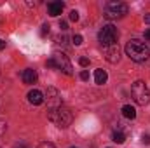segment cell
<instances>
[{"label": "cell", "mask_w": 150, "mask_h": 148, "mask_svg": "<svg viewBox=\"0 0 150 148\" xmlns=\"http://www.w3.org/2000/svg\"><path fill=\"white\" fill-rule=\"evenodd\" d=\"M5 129H7V122H5L4 118H0V136L5 132Z\"/></svg>", "instance_id": "obj_16"}, {"label": "cell", "mask_w": 150, "mask_h": 148, "mask_svg": "<svg viewBox=\"0 0 150 148\" xmlns=\"http://www.w3.org/2000/svg\"><path fill=\"white\" fill-rule=\"evenodd\" d=\"M112 140L117 143V145H122L124 141H126V136H124V132H120V131H115L112 134Z\"/></svg>", "instance_id": "obj_14"}, {"label": "cell", "mask_w": 150, "mask_h": 148, "mask_svg": "<svg viewBox=\"0 0 150 148\" xmlns=\"http://www.w3.org/2000/svg\"><path fill=\"white\" fill-rule=\"evenodd\" d=\"M63 7H65V4H63V2H59V0H56V2H49V4H47L49 16H52V18L59 16V14L63 12Z\"/></svg>", "instance_id": "obj_9"}, {"label": "cell", "mask_w": 150, "mask_h": 148, "mask_svg": "<svg viewBox=\"0 0 150 148\" xmlns=\"http://www.w3.org/2000/svg\"><path fill=\"white\" fill-rule=\"evenodd\" d=\"M59 28H61V30L65 32V30H68V25H67L65 21H61V23H59Z\"/></svg>", "instance_id": "obj_24"}, {"label": "cell", "mask_w": 150, "mask_h": 148, "mask_svg": "<svg viewBox=\"0 0 150 148\" xmlns=\"http://www.w3.org/2000/svg\"><path fill=\"white\" fill-rule=\"evenodd\" d=\"M145 38H147V40H150V30H147V32H145Z\"/></svg>", "instance_id": "obj_29"}, {"label": "cell", "mask_w": 150, "mask_h": 148, "mask_svg": "<svg viewBox=\"0 0 150 148\" xmlns=\"http://www.w3.org/2000/svg\"><path fill=\"white\" fill-rule=\"evenodd\" d=\"M80 78H82V80H89V72H87V70H82V72H80Z\"/></svg>", "instance_id": "obj_20"}, {"label": "cell", "mask_w": 150, "mask_h": 148, "mask_svg": "<svg viewBox=\"0 0 150 148\" xmlns=\"http://www.w3.org/2000/svg\"><path fill=\"white\" fill-rule=\"evenodd\" d=\"M145 23L150 25V14H145Z\"/></svg>", "instance_id": "obj_27"}, {"label": "cell", "mask_w": 150, "mask_h": 148, "mask_svg": "<svg viewBox=\"0 0 150 148\" xmlns=\"http://www.w3.org/2000/svg\"><path fill=\"white\" fill-rule=\"evenodd\" d=\"M122 115H124L126 118L133 120V118L136 117V110H134V106H131V105H124V106H122Z\"/></svg>", "instance_id": "obj_13"}, {"label": "cell", "mask_w": 150, "mask_h": 148, "mask_svg": "<svg viewBox=\"0 0 150 148\" xmlns=\"http://www.w3.org/2000/svg\"><path fill=\"white\" fill-rule=\"evenodd\" d=\"M72 148H75V147H72Z\"/></svg>", "instance_id": "obj_30"}, {"label": "cell", "mask_w": 150, "mask_h": 148, "mask_svg": "<svg viewBox=\"0 0 150 148\" xmlns=\"http://www.w3.org/2000/svg\"><path fill=\"white\" fill-rule=\"evenodd\" d=\"M126 54L129 56V59H133V61H136V63H143V61L149 59L150 49L147 47L145 42L134 38V40H129V42L126 44Z\"/></svg>", "instance_id": "obj_1"}, {"label": "cell", "mask_w": 150, "mask_h": 148, "mask_svg": "<svg viewBox=\"0 0 150 148\" xmlns=\"http://www.w3.org/2000/svg\"><path fill=\"white\" fill-rule=\"evenodd\" d=\"M107 80H108V75H107V72H105L103 68H98V70L94 72V82H96L98 85H103Z\"/></svg>", "instance_id": "obj_12"}, {"label": "cell", "mask_w": 150, "mask_h": 148, "mask_svg": "<svg viewBox=\"0 0 150 148\" xmlns=\"http://www.w3.org/2000/svg\"><path fill=\"white\" fill-rule=\"evenodd\" d=\"M37 148H56L52 143H49V141H44V143H40Z\"/></svg>", "instance_id": "obj_18"}, {"label": "cell", "mask_w": 150, "mask_h": 148, "mask_svg": "<svg viewBox=\"0 0 150 148\" xmlns=\"http://www.w3.org/2000/svg\"><path fill=\"white\" fill-rule=\"evenodd\" d=\"M47 66H49V68H56V66H54V61H52V58H49V59H47Z\"/></svg>", "instance_id": "obj_25"}, {"label": "cell", "mask_w": 150, "mask_h": 148, "mask_svg": "<svg viewBox=\"0 0 150 148\" xmlns=\"http://www.w3.org/2000/svg\"><path fill=\"white\" fill-rule=\"evenodd\" d=\"M79 65L86 68V66H89V59H87V58H80V59H79Z\"/></svg>", "instance_id": "obj_19"}, {"label": "cell", "mask_w": 150, "mask_h": 148, "mask_svg": "<svg viewBox=\"0 0 150 148\" xmlns=\"http://www.w3.org/2000/svg\"><path fill=\"white\" fill-rule=\"evenodd\" d=\"M105 58H107V61L108 63H117L119 59H120V49H119V45L115 44V45H110V47H107L105 49Z\"/></svg>", "instance_id": "obj_8"}, {"label": "cell", "mask_w": 150, "mask_h": 148, "mask_svg": "<svg viewBox=\"0 0 150 148\" xmlns=\"http://www.w3.org/2000/svg\"><path fill=\"white\" fill-rule=\"evenodd\" d=\"M21 77H23V82H25V84H35V82H37V78H38L37 72H35V70H32V68L23 70Z\"/></svg>", "instance_id": "obj_11"}, {"label": "cell", "mask_w": 150, "mask_h": 148, "mask_svg": "<svg viewBox=\"0 0 150 148\" xmlns=\"http://www.w3.org/2000/svg\"><path fill=\"white\" fill-rule=\"evenodd\" d=\"M70 19H72V21H79V12H77V11H72V12H70Z\"/></svg>", "instance_id": "obj_21"}, {"label": "cell", "mask_w": 150, "mask_h": 148, "mask_svg": "<svg viewBox=\"0 0 150 148\" xmlns=\"http://www.w3.org/2000/svg\"><path fill=\"white\" fill-rule=\"evenodd\" d=\"M44 99L47 101V111L56 110V108H59V106L63 105V103H61V96H59L58 89H54V87H47Z\"/></svg>", "instance_id": "obj_7"}, {"label": "cell", "mask_w": 150, "mask_h": 148, "mask_svg": "<svg viewBox=\"0 0 150 148\" xmlns=\"http://www.w3.org/2000/svg\"><path fill=\"white\" fill-rule=\"evenodd\" d=\"M14 148H28V145H25V143H18Z\"/></svg>", "instance_id": "obj_26"}, {"label": "cell", "mask_w": 150, "mask_h": 148, "mask_svg": "<svg viewBox=\"0 0 150 148\" xmlns=\"http://www.w3.org/2000/svg\"><path fill=\"white\" fill-rule=\"evenodd\" d=\"M47 117H49V120L54 122L58 127H68V125L72 124V120H74L72 111L68 110L67 106H63V105H61L59 108H56V110L47 111Z\"/></svg>", "instance_id": "obj_2"}, {"label": "cell", "mask_w": 150, "mask_h": 148, "mask_svg": "<svg viewBox=\"0 0 150 148\" xmlns=\"http://www.w3.org/2000/svg\"><path fill=\"white\" fill-rule=\"evenodd\" d=\"M49 28H51V26H49L47 23H45V25H42V30H40V35H42V37H45V35H49Z\"/></svg>", "instance_id": "obj_15"}, {"label": "cell", "mask_w": 150, "mask_h": 148, "mask_svg": "<svg viewBox=\"0 0 150 148\" xmlns=\"http://www.w3.org/2000/svg\"><path fill=\"white\" fill-rule=\"evenodd\" d=\"M4 47H5V42H4V40H2V38H0V51H2V49H4Z\"/></svg>", "instance_id": "obj_28"}, {"label": "cell", "mask_w": 150, "mask_h": 148, "mask_svg": "<svg viewBox=\"0 0 150 148\" xmlns=\"http://www.w3.org/2000/svg\"><path fill=\"white\" fill-rule=\"evenodd\" d=\"M52 61H54V66L58 68V70H61L65 75H72L74 72V68H72V63H70V59H68V56L65 54V52H54L52 54Z\"/></svg>", "instance_id": "obj_6"}, {"label": "cell", "mask_w": 150, "mask_h": 148, "mask_svg": "<svg viewBox=\"0 0 150 148\" xmlns=\"http://www.w3.org/2000/svg\"><path fill=\"white\" fill-rule=\"evenodd\" d=\"M126 14H127V5L124 2H108L107 7H105V12H103V16L110 21L124 18Z\"/></svg>", "instance_id": "obj_5"}, {"label": "cell", "mask_w": 150, "mask_h": 148, "mask_svg": "<svg viewBox=\"0 0 150 148\" xmlns=\"http://www.w3.org/2000/svg\"><path fill=\"white\" fill-rule=\"evenodd\" d=\"M117 38H119V30L113 26V25H105L100 33H98V40L101 45L105 47H110V45H115L117 44Z\"/></svg>", "instance_id": "obj_4"}, {"label": "cell", "mask_w": 150, "mask_h": 148, "mask_svg": "<svg viewBox=\"0 0 150 148\" xmlns=\"http://www.w3.org/2000/svg\"><path fill=\"white\" fill-rule=\"evenodd\" d=\"M56 42H58V44H63V45H65V42H67V37H65V35H63V37H58V38H56Z\"/></svg>", "instance_id": "obj_23"}, {"label": "cell", "mask_w": 150, "mask_h": 148, "mask_svg": "<svg viewBox=\"0 0 150 148\" xmlns=\"http://www.w3.org/2000/svg\"><path fill=\"white\" fill-rule=\"evenodd\" d=\"M72 42H74L75 45H80V44H82V35H74Z\"/></svg>", "instance_id": "obj_17"}, {"label": "cell", "mask_w": 150, "mask_h": 148, "mask_svg": "<svg viewBox=\"0 0 150 148\" xmlns=\"http://www.w3.org/2000/svg\"><path fill=\"white\" fill-rule=\"evenodd\" d=\"M142 141H143L145 145H150V134H143V136H142Z\"/></svg>", "instance_id": "obj_22"}, {"label": "cell", "mask_w": 150, "mask_h": 148, "mask_svg": "<svg viewBox=\"0 0 150 148\" xmlns=\"http://www.w3.org/2000/svg\"><path fill=\"white\" fill-rule=\"evenodd\" d=\"M131 96L133 99L140 105V106H145L150 103V89L147 87V84L143 80H136L131 87Z\"/></svg>", "instance_id": "obj_3"}, {"label": "cell", "mask_w": 150, "mask_h": 148, "mask_svg": "<svg viewBox=\"0 0 150 148\" xmlns=\"http://www.w3.org/2000/svg\"><path fill=\"white\" fill-rule=\"evenodd\" d=\"M28 101L32 103V105H42L44 103V94L38 91V89H33V91H30L28 92Z\"/></svg>", "instance_id": "obj_10"}]
</instances>
